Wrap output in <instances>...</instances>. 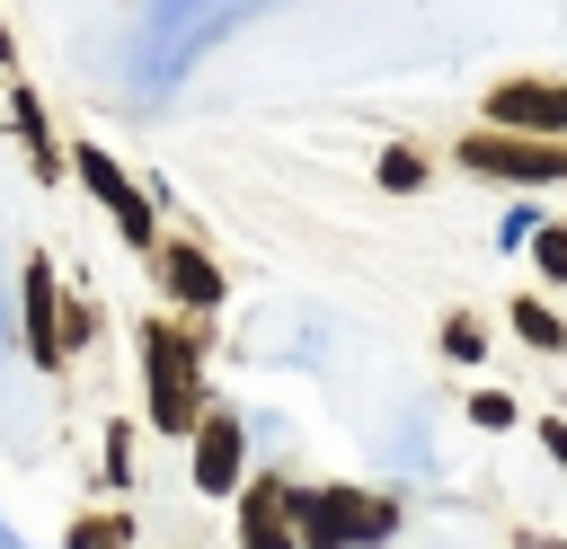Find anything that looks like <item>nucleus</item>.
<instances>
[{"instance_id": "4468645a", "label": "nucleus", "mask_w": 567, "mask_h": 549, "mask_svg": "<svg viewBox=\"0 0 567 549\" xmlns=\"http://www.w3.org/2000/svg\"><path fill=\"white\" fill-rule=\"evenodd\" d=\"M470 416H478L487 434H505V425H514V398H505V390H478V398H470Z\"/></svg>"}, {"instance_id": "dca6fc26", "label": "nucleus", "mask_w": 567, "mask_h": 549, "mask_svg": "<svg viewBox=\"0 0 567 549\" xmlns=\"http://www.w3.org/2000/svg\"><path fill=\"white\" fill-rule=\"evenodd\" d=\"M540 443H549V460H558V469H567V425H558V416H549V425H540Z\"/></svg>"}, {"instance_id": "6e6552de", "label": "nucleus", "mask_w": 567, "mask_h": 549, "mask_svg": "<svg viewBox=\"0 0 567 549\" xmlns=\"http://www.w3.org/2000/svg\"><path fill=\"white\" fill-rule=\"evenodd\" d=\"M195 487H204V496L239 487V425H230V416H204V425H195Z\"/></svg>"}, {"instance_id": "9b49d317", "label": "nucleus", "mask_w": 567, "mask_h": 549, "mask_svg": "<svg viewBox=\"0 0 567 549\" xmlns=\"http://www.w3.org/2000/svg\"><path fill=\"white\" fill-rule=\"evenodd\" d=\"M124 540H133V514H80L62 531V549H124Z\"/></svg>"}, {"instance_id": "f257e3e1", "label": "nucleus", "mask_w": 567, "mask_h": 549, "mask_svg": "<svg viewBox=\"0 0 567 549\" xmlns=\"http://www.w3.org/2000/svg\"><path fill=\"white\" fill-rule=\"evenodd\" d=\"M142 363H151V425H159V434H195V425H204L195 345H186L168 319H151V328H142Z\"/></svg>"}, {"instance_id": "f03ea898", "label": "nucleus", "mask_w": 567, "mask_h": 549, "mask_svg": "<svg viewBox=\"0 0 567 549\" xmlns=\"http://www.w3.org/2000/svg\"><path fill=\"white\" fill-rule=\"evenodd\" d=\"M487 133L558 142V133H567V80H496V89H487Z\"/></svg>"}, {"instance_id": "1a4fd4ad", "label": "nucleus", "mask_w": 567, "mask_h": 549, "mask_svg": "<svg viewBox=\"0 0 567 549\" xmlns=\"http://www.w3.org/2000/svg\"><path fill=\"white\" fill-rule=\"evenodd\" d=\"M159 283H168L186 310H213V301H221V266H213L204 248H159Z\"/></svg>"}, {"instance_id": "ddd939ff", "label": "nucleus", "mask_w": 567, "mask_h": 549, "mask_svg": "<svg viewBox=\"0 0 567 549\" xmlns=\"http://www.w3.org/2000/svg\"><path fill=\"white\" fill-rule=\"evenodd\" d=\"M381 186H390V195L425 186V159H416V151H381Z\"/></svg>"}, {"instance_id": "39448f33", "label": "nucleus", "mask_w": 567, "mask_h": 549, "mask_svg": "<svg viewBox=\"0 0 567 549\" xmlns=\"http://www.w3.org/2000/svg\"><path fill=\"white\" fill-rule=\"evenodd\" d=\"M71 168H80V186H89V195H97V204L124 221V239L142 248V239H151V204H142V186H133V177H124V168H115L97 142H80V151H71Z\"/></svg>"}, {"instance_id": "f3484780", "label": "nucleus", "mask_w": 567, "mask_h": 549, "mask_svg": "<svg viewBox=\"0 0 567 549\" xmlns=\"http://www.w3.org/2000/svg\"><path fill=\"white\" fill-rule=\"evenodd\" d=\"M0 71H9V27H0Z\"/></svg>"}, {"instance_id": "20e7f679", "label": "nucleus", "mask_w": 567, "mask_h": 549, "mask_svg": "<svg viewBox=\"0 0 567 549\" xmlns=\"http://www.w3.org/2000/svg\"><path fill=\"white\" fill-rule=\"evenodd\" d=\"M461 159H470L478 177H514V186H532V177H567V142H532V133H470Z\"/></svg>"}, {"instance_id": "0eeeda50", "label": "nucleus", "mask_w": 567, "mask_h": 549, "mask_svg": "<svg viewBox=\"0 0 567 549\" xmlns=\"http://www.w3.org/2000/svg\"><path fill=\"white\" fill-rule=\"evenodd\" d=\"M27 354L53 372L62 363V292H53V266L27 257Z\"/></svg>"}, {"instance_id": "7ed1b4c3", "label": "nucleus", "mask_w": 567, "mask_h": 549, "mask_svg": "<svg viewBox=\"0 0 567 549\" xmlns=\"http://www.w3.org/2000/svg\"><path fill=\"white\" fill-rule=\"evenodd\" d=\"M399 514L381 505V496H354V487H328V496H310L301 505V540L310 549H346V540H381Z\"/></svg>"}, {"instance_id": "9d476101", "label": "nucleus", "mask_w": 567, "mask_h": 549, "mask_svg": "<svg viewBox=\"0 0 567 549\" xmlns=\"http://www.w3.org/2000/svg\"><path fill=\"white\" fill-rule=\"evenodd\" d=\"M514 336L540 345V354H567V319H558L549 301H514Z\"/></svg>"}, {"instance_id": "f8f14e48", "label": "nucleus", "mask_w": 567, "mask_h": 549, "mask_svg": "<svg viewBox=\"0 0 567 549\" xmlns=\"http://www.w3.org/2000/svg\"><path fill=\"white\" fill-rule=\"evenodd\" d=\"M532 257H540L549 283H567V221H540V230H532Z\"/></svg>"}, {"instance_id": "423d86ee", "label": "nucleus", "mask_w": 567, "mask_h": 549, "mask_svg": "<svg viewBox=\"0 0 567 549\" xmlns=\"http://www.w3.org/2000/svg\"><path fill=\"white\" fill-rule=\"evenodd\" d=\"M292 540H301V496H284L275 478H257L248 505H239V549H292Z\"/></svg>"}, {"instance_id": "2eb2a0df", "label": "nucleus", "mask_w": 567, "mask_h": 549, "mask_svg": "<svg viewBox=\"0 0 567 549\" xmlns=\"http://www.w3.org/2000/svg\"><path fill=\"white\" fill-rule=\"evenodd\" d=\"M443 345H452L461 363H478V345H487V336H478V319H452V328H443Z\"/></svg>"}]
</instances>
